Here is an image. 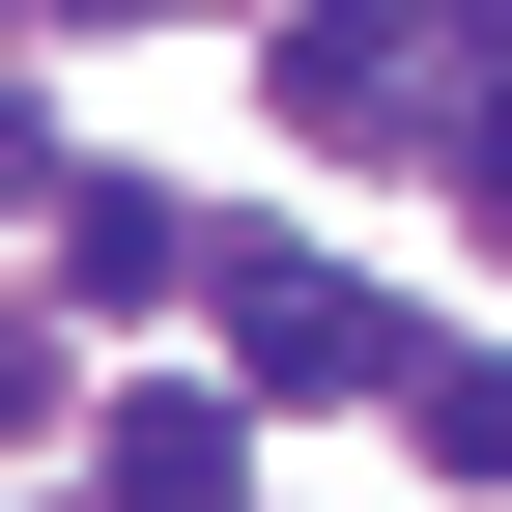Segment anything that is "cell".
I'll use <instances>...</instances> for the list:
<instances>
[{"mask_svg":"<svg viewBox=\"0 0 512 512\" xmlns=\"http://www.w3.org/2000/svg\"><path fill=\"white\" fill-rule=\"evenodd\" d=\"M228 370H256V399H342V370H399V313H370L342 256H256V285H228Z\"/></svg>","mask_w":512,"mask_h":512,"instance_id":"cell-1","label":"cell"},{"mask_svg":"<svg viewBox=\"0 0 512 512\" xmlns=\"http://www.w3.org/2000/svg\"><path fill=\"white\" fill-rule=\"evenodd\" d=\"M285 114H313V143H399V114H427V29H399V0H313V29H285Z\"/></svg>","mask_w":512,"mask_h":512,"instance_id":"cell-2","label":"cell"},{"mask_svg":"<svg viewBox=\"0 0 512 512\" xmlns=\"http://www.w3.org/2000/svg\"><path fill=\"white\" fill-rule=\"evenodd\" d=\"M228 456H256L228 399H114V484H86V512H228Z\"/></svg>","mask_w":512,"mask_h":512,"instance_id":"cell-3","label":"cell"},{"mask_svg":"<svg viewBox=\"0 0 512 512\" xmlns=\"http://www.w3.org/2000/svg\"><path fill=\"white\" fill-rule=\"evenodd\" d=\"M171 256H200V228H171V200H114V171L57 200V285H86V313H171Z\"/></svg>","mask_w":512,"mask_h":512,"instance_id":"cell-4","label":"cell"},{"mask_svg":"<svg viewBox=\"0 0 512 512\" xmlns=\"http://www.w3.org/2000/svg\"><path fill=\"white\" fill-rule=\"evenodd\" d=\"M399 456L427 484H512V370H399Z\"/></svg>","mask_w":512,"mask_h":512,"instance_id":"cell-5","label":"cell"},{"mask_svg":"<svg viewBox=\"0 0 512 512\" xmlns=\"http://www.w3.org/2000/svg\"><path fill=\"white\" fill-rule=\"evenodd\" d=\"M0 427H57V313H0Z\"/></svg>","mask_w":512,"mask_h":512,"instance_id":"cell-6","label":"cell"},{"mask_svg":"<svg viewBox=\"0 0 512 512\" xmlns=\"http://www.w3.org/2000/svg\"><path fill=\"white\" fill-rule=\"evenodd\" d=\"M427 57H456V86H512V0H427Z\"/></svg>","mask_w":512,"mask_h":512,"instance_id":"cell-7","label":"cell"},{"mask_svg":"<svg viewBox=\"0 0 512 512\" xmlns=\"http://www.w3.org/2000/svg\"><path fill=\"white\" fill-rule=\"evenodd\" d=\"M456 200H484V228H512V86H484V114H456Z\"/></svg>","mask_w":512,"mask_h":512,"instance_id":"cell-8","label":"cell"},{"mask_svg":"<svg viewBox=\"0 0 512 512\" xmlns=\"http://www.w3.org/2000/svg\"><path fill=\"white\" fill-rule=\"evenodd\" d=\"M0 200H57V171H29V114H0Z\"/></svg>","mask_w":512,"mask_h":512,"instance_id":"cell-9","label":"cell"}]
</instances>
